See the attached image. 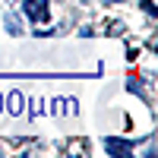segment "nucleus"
<instances>
[{
	"label": "nucleus",
	"mask_w": 158,
	"mask_h": 158,
	"mask_svg": "<svg viewBox=\"0 0 158 158\" xmlns=\"http://www.w3.org/2000/svg\"><path fill=\"white\" fill-rule=\"evenodd\" d=\"M142 10H146L149 16H155V3H152V0H142Z\"/></svg>",
	"instance_id": "423d86ee"
},
{
	"label": "nucleus",
	"mask_w": 158,
	"mask_h": 158,
	"mask_svg": "<svg viewBox=\"0 0 158 158\" xmlns=\"http://www.w3.org/2000/svg\"><path fill=\"white\" fill-rule=\"evenodd\" d=\"M22 13H25L29 22H48L51 19L48 0H22Z\"/></svg>",
	"instance_id": "f257e3e1"
},
{
	"label": "nucleus",
	"mask_w": 158,
	"mask_h": 158,
	"mask_svg": "<svg viewBox=\"0 0 158 158\" xmlns=\"http://www.w3.org/2000/svg\"><path fill=\"white\" fill-rule=\"evenodd\" d=\"M104 149L123 158V155H130V149H133V146H130V142H123V139H111V136H108V139H104Z\"/></svg>",
	"instance_id": "f03ea898"
},
{
	"label": "nucleus",
	"mask_w": 158,
	"mask_h": 158,
	"mask_svg": "<svg viewBox=\"0 0 158 158\" xmlns=\"http://www.w3.org/2000/svg\"><path fill=\"white\" fill-rule=\"evenodd\" d=\"M6 29H10V35H19V19L13 13H6Z\"/></svg>",
	"instance_id": "39448f33"
},
{
	"label": "nucleus",
	"mask_w": 158,
	"mask_h": 158,
	"mask_svg": "<svg viewBox=\"0 0 158 158\" xmlns=\"http://www.w3.org/2000/svg\"><path fill=\"white\" fill-rule=\"evenodd\" d=\"M6 104H10V114H22V104H25V98L19 95V92H10V95H6Z\"/></svg>",
	"instance_id": "7ed1b4c3"
},
{
	"label": "nucleus",
	"mask_w": 158,
	"mask_h": 158,
	"mask_svg": "<svg viewBox=\"0 0 158 158\" xmlns=\"http://www.w3.org/2000/svg\"><path fill=\"white\" fill-rule=\"evenodd\" d=\"M67 152H70V155H79V152H85V139H73L70 146H67Z\"/></svg>",
	"instance_id": "20e7f679"
},
{
	"label": "nucleus",
	"mask_w": 158,
	"mask_h": 158,
	"mask_svg": "<svg viewBox=\"0 0 158 158\" xmlns=\"http://www.w3.org/2000/svg\"><path fill=\"white\" fill-rule=\"evenodd\" d=\"M0 111H3V95H0Z\"/></svg>",
	"instance_id": "0eeeda50"
}]
</instances>
